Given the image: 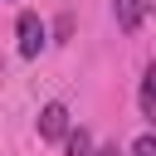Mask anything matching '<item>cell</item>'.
<instances>
[{"instance_id":"obj_1","label":"cell","mask_w":156,"mask_h":156,"mask_svg":"<svg viewBox=\"0 0 156 156\" xmlns=\"http://www.w3.org/2000/svg\"><path fill=\"white\" fill-rule=\"evenodd\" d=\"M15 34H20V58H39V49L49 44V24H44L34 10H20Z\"/></svg>"},{"instance_id":"obj_2","label":"cell","mask_w":156,"mask_h":156,"mask_svg":"<svg viewBox=\"0 0 156 156\" xmlns=\"http://www.w3.org/2000/svg\"><path fill=\"white\" fill-rule=\"evenodd\" d=\"M68 132H73V127H68V107H63V102H44V107H39V136H44V141H63Z\"/></svg>"},{"instance_id":"obj_3","label":"cell","mask_w":156,"mask_h":156,"mask_svg":"<svg viewBox=\"0 0 156 156\" xmlns=\"http://www.w3.org/2000/svg\"><path fill=\"white\" fill-rule=\"evenodd\" d=\"M146 10H151V0H112V20H117L122 34H136L141 20H146Z\"/></svg>"},{"instance_id":"obj_4","label":"cell","mask_w":156,"mask_h":156,"mask_svg":"<svg viewBox=\"0 0 156 156\" xmlns=\"http://www.w3.org/2000/svg\"><path fill=\"white\" fill-rule=\"evenodd\" d=\"M136 107H141V117H146V122H156V63H146V68H141V88H136Z\"/></svg>"},{"instance_id":"obj_5","label":"cell","mask_w":156,"mask_h":156,"mask_svg":"<svg viewBox=\"0 0 156 156\" xmlns=\"http://www.w3.org/2000/svg\"><path fill=\"white\" fill-rule=\"evenodd\" d=\"M63 151H68V156H93V151H98V146H93V132H88V127H73V132L63 136Z\"/></svg>"},{"instance_id":"obj_6","label":"cell","mask_w":156,"mask_h":156,"mask_svg":"<svg viewBox=\"0 0 156 156\" xmlns=\"http://www.w3.org/2000/svg\"><path fill=\"white\" fill-rule=\"evenodd\" d=\"M127 156H156V132H141L136 141H132V151Z\"/></svg>"},{"instance_id":"obj_7","label":"cell","mask_w":156,"mask_h":156,"mask_svg":"<svg viewBox=\"0 0 156 156\" xmlns=\"http://www.w3.org/2000/svg\"><path fill=\"white\" fill-rule=\"evenodd\" d=\"M93 156H122V151H117V146H98Z\"/></svg>"}]
</instances>
